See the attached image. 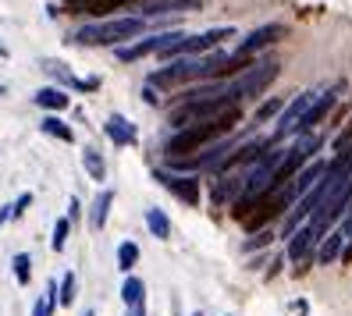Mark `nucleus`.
<instances>
[{
    "label": "nucleus",
    "instance_id": "obj_1",
    "mask_svg": "<svg viewBox=\"0 0 352 316\" xmlns=\"http://www.w3.org/2000/svg\"><path fill=\"white\" fill-rule=\"evenodd\" d=\"M239 121H242V107H232V111H224L221 117L206 121V124H192V128L175 132V135L168 139V157H171V160H185V157L199 153L206 142H214V139L228 135Z\"/></svg>",
    "mask_w": 352,
    "mask_h": 316
},
{
    "label": "nucleus",
    "instance_id": "obj_2",
    "mask_svg": "<svg viewBox=\"0 0 352 316\" xmlns=\"http://www.w3.org/2000/svg\"><path fill=\"white\" fill-rule=\"evenodd\" d=\"M146 22L139 14H129V18H111V22H100V25H82L72 43H82V47H121L129 39L142 36Z\"/></svg>",
    "mask_w": 352,
    "mask_h": 316
},
{
    "label": "nucleus",
    "instance_id": "obj_3",
    "mask_svg": "<svg viewBox=\"0 0 352 316\" xmlns=\"http://www.w3.org/2000/svg\"><path fill=\"white\" fill-rule=\"evenodd\" d=\"M278 71H281V65H278L274 57L256 60V65L245 71V75H239L235 82H228V100H232V103H242V100H250V96H260V93L278 78Z\"/></svg>",
    "mask_w": 352,
    "mask_h": 316
},
{
    "label": "nucleus",
    "instance_id": "obj_4",
    "mask_svg": "<svg viewBox=\"0 0 352 316\" xmlns=\"http://www.w3.org/2000/svg\"><path fill=\"white\" fill-rule=\"evenodd\" d=\"M317 150H320V135H314V132H309V135H299V142L292 146V150H285V160H281V167L274 171L271 192H278V188H285L288 181H292V178L299 174V167H302L309 157H314Z\"/></svg>",
    "mask_w": 352,
    "mask_h": 316
},
{
    "label": "nucleus",
    "instance_id": "obj_5",
    "mask_svg": "<svg viewBox=\"0 0 352 316\" xmlns=\"http://www.w3.org/2000/svg\"><path fill=\"white\" fill-rule=\"evenodd\" d=\"M288 203H292V192H288V185L278 188V192H267V196H260V199L242 214V224L250 227V231H263V224H267V221H274L281 210H288Z\"/></svg>",
    "mask_w": 352,
    "mask_h": 316
},
{
    "label": "nucleus",
    "instance_id": "obj_6",
    "mask_svg": "<svg viewBox=\"0 0 352 316\" xmlns=\"http://www.w3.org/2000/svg\"><path fill=\"white\" fill-rule=\"evenodd\" d=\"M317 96L320 93H299L292 103H288V107L278 114V128H274V135H271V142H281L285 135H296V128H299V121L306 117V111L314 107L317 103Z\"/></svg>",
    "mask_w": 352,
    "mask_h": 316
},
{
    "label": "nucleus",
    "instance_id": "obj_7",
    "mask_svg": "<svg viewBox=\"0 0 352 316\" xmlns=\"http://www.w3.org/2000/svg\"><path fill=\"white\" fill-rule=\"evenodd\" d=\"M175 39H182V32H160V36H150V39H139L132 47H118V60H142L146 54H164Z\"/></svg>",
    "mask_w": 352,
    "mask_h": 316
},
{
    "label": "nucleus",
    "instance_id": "obj_8",
    "mask_svg": "<svg viewBox=\"0 0 352 316\" xmlns=\"http://www.w3.org/2000/svg\"><path fill=\"white\" fill-rule=\"evenodd\" d=\"M342 89H345V82H338V86H331L327 93H320V96H317V103H314V107L306 111V117L299 121L296 135H309V132H314V124H320V121L331 114V107L338 103V93H342Z\"/></svg>",
    "mask_w": 352,
    "mask_h": 316
},
{
    "label": "nucleus",
    "instance_id": "obj_9",
    "mask_svg": "<svg viewBox=\"0 0 352 316\" xmlns=\"http://www.w3.org/2000/svg\"><path fill=\"white\" fill-rule=\"evenodd\" d=\"M164 188H168L171 196H178L182 203H189V206H196L199 203V181L192 178V174H171V171H157L153 174Z\"/></svg>",
    "mask_w": 352,
    "mask_h": 316
},
{
    "label": "nucleus",
    "instance_id": "obj_10",
    "mask_svg": "<svg viewBox=\"0 0 352 316\" xmlns=\"http://www.w3.org/2000/svg\"><path fill=\"white\" fill-rule=\"evenodd\" d=\"M60 4H65L68 14H93V18H100V14H114V11H125L132 4H142V0H60Z\"/></svg>",
    "mask_w": 352,
    "mask_h": 316
},
{
    "label": "nucleus",
    "instance_id": "obj_11",
    "mask_svg": "<svg viewBox=\"0 0 352 316\" xmlns=\"http://www.w3.org/2000/svg\"><path fill=\"white\" fill-rule=\"evenodd\" d=\"M320 238H317V231L314 227H299L292 238H288V260L292 263H299L296 267V273H306V267H309V252H314V245H317Z\"/></svg>",
    "mask_w": 352,
    "mask_h": 316
},
{
    "label": "nucleus",
    "instance_id": "obj_12",
    "mask_svg": "<svg viewBox=\"0 0 352 316\" xmlns=\"http://www.w3.org/2000/svg\"><path fill=\"white\" fill-rule=\"evenodd\" d=\"M285 36V25H260V29H253L250 36H245L242 39V43H239V50L235 54H242V57H253L256 50H263V47H271V43H278V39Z\"/></svg>",
    "mask_w": 352,
    "mask_h": 316
},
{
    "label": "nucleus",
    "instance_id": "obj_13",
    "mask_svg": "<svg viewBox=\"0 0 352 316\" xmlns=\"http://www.w3.org/2000/svg\"><path fill=\"white\" fill-rule=\"evenodd\" d=\"M103 132H107V139H111L114 146H132V142L139 139L135 124H132L125 114H111V117H107V124H103Z\"/></svg>",
    "mask_w": 352,
    "mask_h": 316
},
{
    "label": "nucleus",
    "instance_id": "obj_14",
    "mask_svg": "<svg viewBox=\"0 0 352 316\" xmlns=\"http://www.w3.org/2000/svg\"><path fill=\"white\" fill-rule=\"evenodd\" d=\"M199 0H146V4H139V18L146 22V18H157V14H171V11H196Z\"/></svg>",
    "mask_w": 352,
    "mask_h": 316
},
{
    "label": "nucleus",
    "instance_id": "obj_15",
    "mask_svg": "<svg viewBox=\"0 0 352 316\" xmlns=\"http://www.w3.org/2000/svg\"><path fill=\"white\" fill-rule=\"evenodd\" d=\"M324 171H327L324 163H309V167H302V171H299L292 181H288V192H292V199H296V196H306L309 188H314V185L324 178Z\"/></svg>",
    "mask_w": 352,
    "mask_h": 316
},
{
    "label": "nucleus",
    "instance_id": "obj_16",
    "mask_svg": "<svg viewBox=\"0 0 352 316\" xmlns=\"http://www.w3.org/2000/svg\"><path fill=\"white\" fill-rule=\"evenodd\" d=\"M345 242H349V235H345V231L338 227V231H331V235L327 238H320V249H317V263H335L338 256H342V252H345Z\"/></svg>",
    "mask_w": 352,
    "mask_h": 316
},
{
    "label": "nucleus",
    "instance_id": "obj_17",
    "mask_svg": "<svg viewBox=\"0 0 352 316\" xmlns=\"http://www.w3.org/2000/svg\"><path fill=\"white\" fill-rule=\"evenodd\" d=\"M36 103L43 111H50V114H60V111H68L72 107V96L60 89V86H47V89H39L36 93Z\"/></svg>",
    "mask_w": 352,
    "mask_h": 316
},
{
    "label": "nucleus",
    "instance_id": "obj_18",
    "mask_svg": "<svg viewBox=\"0 0 352 316\" xmlns=\"http://www.w3.org/2000/svg\"><path fill=\"white\" fill-rule=\"evenodd\" d=\"M82 167H86V174L93 181H107V160H103L100 150H93V146H86L82 150Z\"/></svg>",
    "mask_w": 352,
    "mask_h": 316
},
{
    "label": "nucleus",
    "instance_id": "obj_19",
    "mask_svg": "<svg viewBox=\"0 0 352 316\" xmlns=\"http://www.w3.org/2000/svg\"><path fill=\"white\" fill-rule=\"evenodd\" d=\"M111 206H114V192L111 188H103V192L93 199V210H89V224L100 231L103 224H107V217H111Z\"/></svg>",
    "mask_w": 352,
    "mask_h": 316
},
{
    "label": "nucleus",
    "instance_id": "obj_20",
    "mask_svg": "<svg viewBox=\"0 0 352 316\" xmlns=\"http://www.w3.org/2000/svg\"><path fill=\"white\" fill-rule=\"evenodd\" d=\"M39 132L50 135V139H60V142H75V132H72V128H68V124L60 121L57 114H47L43 121H39Z\"/></svg>",
    "mask_w": 352,
    "mask_h": 316
},
{
    "label": "nucleus",
    "instance_id": "obj_21",
    "mask_svg": "<svg viewBox=\"0 0 352 316\" xmlns=\"http://www.w3.org/2000/svg\"><path fill=\"white\" fill-rule=\"evenodd\" d=\"M43 71H47L54 82H60V86H68V89H78V86H82V78H75V75L68 71V65H60V60H43Z\"/></svg>",
    "mask_w": 352,
    "mask_h": 316
},
{
    "label": "nucleus",
    "instance_id": "obj_22",
    "mask_svg": "<svg viewBox=\"0 0 352 316\" xmlns=\"http://www.w3.org/2000/svg\"><path fill=\"white\" fill-rule=\"evenodd\" d=\"M146 224H150V231H153V238H160V242H168L171 238V221H168V214L164 210H146Z\"/></svg>",
    "mask_w": 352,
    "mask_h": 316
},
{
    "label": "nucleus",
    "instance_id": "obj_23",
    "mask_svg": "<svg viewBox=\"0 0 352 316\" xmlns=\"http://www.w3.org/2000/svg\"><path fill=\"white\" fill-rule=\"evenodd\" d=\"M121 302H125L129 309L146 302V284H142L139 278H125V284H121Z\"/></svg>",
    "mask_w": 352,
    "mask_h": 316
},
{
    "label": "nucleus",
    "instance_id": "obj_24",
    "mask_svg": "<svg viewBox=\"0 0 352 316\" xmlns=\"http://www.w3.org/2000/svg\"><path fill=\"white\" fill-rule=\"evenodd\" d=\"M54 306H57V278H50V281H47V291L39 295V302L32 306V316H50V313H54Z\"/></svg>",
    "mask_w": 352,
    "mask_h": 316
},
{
    "label": "nucleus",
    "instance_id": "obj_25",
    "mask_svg": "<svg viewBox=\"0 0 352 316\" xmlns=\"http://www.w3.org/2000/svg\"><path fill=\"white\" fill-rule=\"evenodd\" d=\"M242 185H245V178H221V181L214 185V203H217V206L228 203L235 192H242Z\"/></svg>",
    "mask_w": 352,
    "mask_h": 316
},
{
    "label": "nucleus",
    "instance_id": "obj_26",
    "mask_svg": "<svg viewBox=\"0 0 352 316\" xmlns=\"http://www.w3.org/2000/svg\"><path fill=\"white\" fill-rule=\"evenodd\" d=\"M68 235H72V221H68V217H57V224H54V235H50V249H54V252H65Z\"/></svg>",
    "mask_w": 352,
    "mask_h": 316
},
{
    "label": "nucleus",
    "instance_id": "obj_27",
    "mask_svg": "<svg viewBox=\"0 0 352 316\" xmlns=\"http://www.w3.org/2000/svg\"><path fill=\"white\" fill-rule=\"evenodd\" d=\"M135 263H139V245H135V242H121V245H118V270L129 273Z\"/></svg>",
    "mask_w": 352,
    "mask_h": 316
},
{
    "label": "nucleus",
    "instance_id": "obj_28",
    "mask_svg": "<svg viewBox=\"0 0 352 316\" xmlns=\"http://www.w3.org/2000/svg\"><path fill=\"white\" fill-rule=\"evenodd\" d=\"M14 281L22 288H29V281H32V256L29 252H18L14 256Z\"/></svg>",
    "mask_w": 352,
    "mask_h": 316
},
{
    "label": "nucleus",
    "instance_id": "obj_29",
    "mask_svg": "<svg viewBox=\"0 0 352 316\" xmlns=\"http://www.w3.org/2000/svg\"><path fill=\"white\" fill-rule=\"evenodd\" d=\"M75 302V273H65L60 278V284H57V306H72Z\"/></svg>",
    "mask_w": 352,
    "mask_h": 316
},
{
    "label": "nucleus",
    "instance_id": "obj_30",
    "mask_svg": "<svg viewBox=\"0 0 352 316\" xmlns=\"http://www.w3.org/2000/svg\"><path fill=\"white\" fill-rule=\"evenodd\" d=\"M285 111V100H267V103H260V107H256V121H271L274 114H281Z\"/></svg>",
    "mask_w": 352,
    "mask_h": 316
},
{
    "label": "nucleus",
    "instance_id": "obj_31",
    "mask_svg": "<svg viewBox=\"0 0 352 316\" xmlns=\"http://www.w3.org/2000/svg\"><path fill=\"white\" fill-rule=\"evenodd\" d=\"M271 242H274V235H271V231H256V235H253L250 242H245L242 249H245V252H253V249H263V245H271Z\"/></svg>",
    "mask_w": 352,
    "mask_h": 316
},
{
    "label": "nucleus",
    "instance_id": "obj_32",
    "mask_svg": "<svg viewBox=\"0 0 352 316\" xmlns=\"http://www.w3.org/2000/svg\"><path fill=\"white\" fill-rule=\"evenodd\" d=\"M29 206H32V192H22V196H18V199L11 203V214H14V217H22Z\"/></svg>",
    "mask_w": 352,
    "mask_h": 316
},
{
    "label": "nucleus",
    "instance_id": "obj_33",
    "mask_svg": "<svg viewBox=\"0 0 352 316\" xmlns=\"http://www.w3.org/2000/svg\"><path fill=\"white\" fill-rule=\"evenodd\" d=\"M78 214H82V203H78V199L72 196V203H68V221H75Z\"/></svg>",
    "mask_w": 352,
    "mask_h": 316
},
{
    "label": "nucleus",
    "instance_id": "obj_34",
    "mask_svg": "<svg viewBox=\"0 0 352 316\" xmlns=\"http://www.w3.org/2000/svg\"><path fill=\"white\" fill-rule=\"evenodd\" d=\"M14 214H11V203H4V206H0V224H8Z\"/></svg>",
    "mask_w": 352,
    "mask_h": 316
},
{
    "label": "nucleus",
    "instance_id": "obj_35",
    "mask_svg": "<svg viewBox=\"0 0 352 316\" xmlns=\"http://www.w3.org/2000/svg\"><path fill=\"white\" fill-rule=\"evenodd\" d=\"M125 316H146V302H139V306H132Z\"/></svg>",
    "mask_w": 352,
    "mask_h": 316
},
{
    "label": "nucleus",
    "instance_id": "obj_36",
    "mask_svg": "<svg viewBox=\"0 0 352 316\" xmlns=\"http://www.w3.org/2000/svg\"><path fill=\"white\" fill-rule=\"evenodd\" d=\"M342 263H352V238L345 242V252H342Z\"/></svg>",
    "mask_w": 352,
    "mask_h": 316
},
{
    "label": "nucleus",
    "instance_id": "obj_37",
    "mask_svg": "<svg viewBox=\"0 0 352 316\" xmlns=\"http://www.w3.org/2000/svg\"><path fill=\"white\" fill-rule=\"evenodd\" d=\"M82 316H96V313H93V309H86V313H82Z\"/></svg>",
    "mask_w": 352,
    "mask_h": 316
},
{
    "label": "nucleus",
    "instance_id": "obj_38",
    "mask_svg": "<svg viewBox=\"0 0 352 316\" xmlns=\"http://www.w3.org/2000/svg\"><path fill=\"white\" fill-rule=\"evenodd\" d=\"M0 57H8V50H4V47H0Z\"/></svg>",
    "mask_w": 352,
    "mask_h": 316
},
{
    "label": "nucleus",
    "instance_id": "obj_39",
    "mask_svg": "<svg viewBox=\"0 0 352 316\" xmlns=\"http://www.w3.org/2000/svg\"><path fill=\"white\" fill-rule=\"evenodd\" d=\"M192 316H203V313H192Z\"/></svg>",
    "mask_w": 352,
    "mask_h": 316
}]
</instances>
